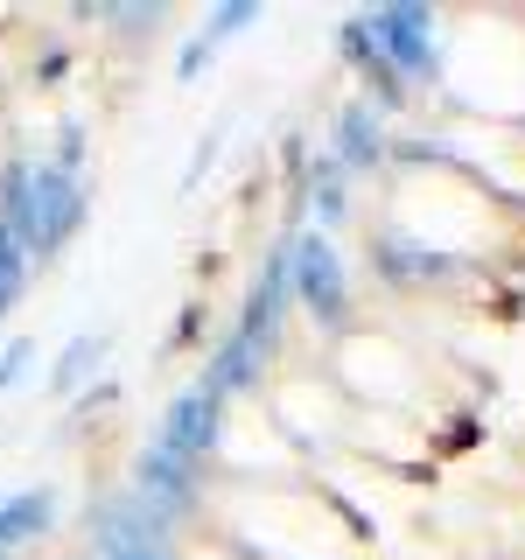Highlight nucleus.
I'll return each instance as SVG.
<instances>
[{
    "label": "nucleus",
    "mask_w": 525,
    "mask_h": 560,
    "mask_svg": "<svg viewBox=\"0 0 525 560\" xmlns=\"http://www.w3.org/2000/svg\"><path fill=\"white\" fill-rule=\"evenodd\" d=\"M0 224L14 232V245L43 267L57 259L84 224V183L57 175L49 162H8L0 168Z\"/></svg>",
    "instance_id": "1"
},
{
    "label": "nucleus",
    "mask_w": 525,
    "mask_h": 560,
    "mask_svg": "<svg viewBox=\"0 0 525 560\" xmlns=\"http://www.w3.org/2000/svg\"><path fill=\"white\" fill-rule=\"evenodd\" d=\"M337 385L350 399H372V407H413V385H420V364L413 350L399 337H385V329H372V337H343L337 350Z\"/></svg>",
    "instance_id": "2"
},
{
    "label": "nucleus",
    "mask_w": 525,
    "mask_h": 560,
    "mask_svg": "<svg viewBox=\"0 0 525 560\" xmlns=\"http://www.w3.org/2000/svg\"><path fill=\"white\" fill-rule=\"evenodd\" d=\"M288 294H302V308L315 315V323H343L350 288H343V267H337V253H329V238H315V232L294 238V253H288Z\"/></svg>",
    "instance_id": "3"
},
{
    "label": "nucleus",
    "mask_w": 525,
    "mask_h": 560,
    "mask_svg": "<svg viewBox=\"0 0 525 560\" xmlns=\"http://www.w3.org/2000/svg\"><path fill=\"white\" fill-rule=\"evenodd\" d=\"M49 518H57V498H49V490H14V498H0V553H14L22 539L49 533Z\"/></svg>",
    "instance_id": "4"
},
{
    "label": "nucleus",
    "mask_w": 525,
    "mask_h": 560,
    "mask_svg": "<svg viewBox=\"0 0 525 560\" xmlns=\"http://www.w3.org/2000/svg\"><path fill=\"white\" fill-rule=\"evenodd\" d=\"M105 350H113V329H98V337L84 329V337H70V350L57 358V372H49V393H78V385H84V372H92V364L105 358Z\"/></svg>",
    "instance_id": "5"
},
{
    "label": "nucleus",
    "mask_w": 525,
    "mask_h": 560,
    "mask_svg": "<svg viewBox=\"0 0 525 560\" xmlns=\"http://www.w3.org/2000/svg\"><path fill=\"white\" fill-rule=\"evenodd\" d=\"M28 273H35V259L22 253V245H14L8 224H0V315H8V308L28 294Z\"/></svg>",
    "instance_id": "6"
},
{
    "label": "nucleus",
    "mask_w": 525,
    "mask_h": 560,
    "mask_svg": "<svg viewBox=\"0 0 525 560\" xmlns=\"http://www.w3.org/2000/svg\"><path fill=\"white\" fill-rule=\"evenodd\" d=\"M28 364H35V337H14L8 350H0V393H8V385H14V378H22V372H28Z\"/></svg>",
    "instance_id": "7"
},
{
    "label": "nucleus",
    "mask_w": 525,
    "mask_h": 560,
    "mask_svg": "<svg viewBox=\"0 0 525 560\" xmlns=\"http://www.w3.org/2000/svg\"><path fill=\"white\" fill-rule=\"evenodd\" d=\"M210 57H218V43H210V35H197V43H189L183 57H175V78L189 84V78H197V70H210Z\"/></svg>",
    "instance_id": "8"
},
{
    "label": "nucleus",
    "mask_w": 525,
    "mask_h": 560,
    "mask_svg": "<svg viewBox=\"0 0 525 560\" xmlns=\"http://www.w3.org/2000/svg\"><path fill=\"white\" fill-rule=\"evenodd\" d=\"M113 560H168V553H113Z\"/></svg>",
    "instance_id": "9"
}]
</instances>
